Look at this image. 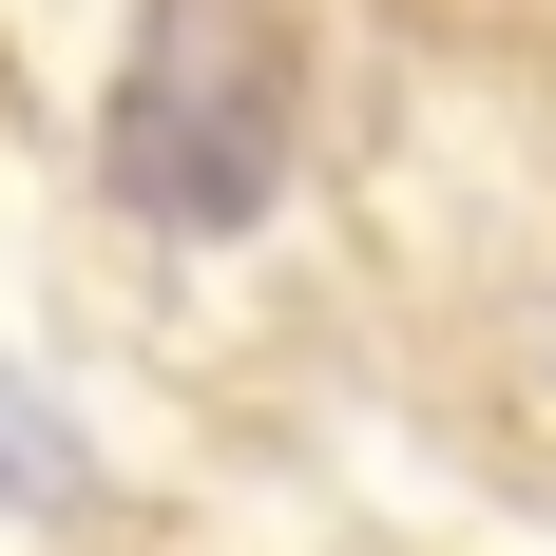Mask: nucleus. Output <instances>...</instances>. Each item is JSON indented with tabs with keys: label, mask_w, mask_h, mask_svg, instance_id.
I'll return each instance as SVG.
<instances>
[{
	"label": "nucleus",
	"mask_w": 556,
	"mask_h": 556,
	"mask_svg": "<svg viewBox=\"0 0 556 556\" xmlns=\"http://www.w3.org/2000/svg\"><path fill=\"white\" fill-rule=\"evenodd\" d=\"M97 173L154 230H250L288 192V20L269 0H154L135 58H115Z\"/></svg>",
	"instance_id": "1"
},
{
	"label": "nucleus",
	"mask_w": 556,
	"mask_h": 556,
	"mask_svg": "<svg viewBox=\"0 0 556 556\" xmlns=\"http://www.w3.org/2000/svg\"><path fill=\"white\" fill-rule=\"evenodd\" d=\"M58 500H77V422L0 365V518H58Z\"/></svg>",
	"instance_id": "2"
}]
</instances>
